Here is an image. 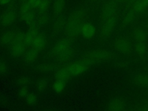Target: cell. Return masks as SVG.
I'll use <instances>...</instances> for the list:
<instances>
[{
	"mask_svg": "<svg viewBox=\"0 0 148 111\" xmlns=\"http://www.w3.org/2000/svg\"><path fill=\"white\" fill-rule=\"evenodd\" d=\"M80 32L84 38L91 39L95 36L96 30L92 24L89 23H86L83 24Z\"/></svg>",
	"mask_w": 148,
	"mask_h": 111,
	"instance_id": "9c48e42d",
	"label": "cell"
},
{
	"mask_svg": "<svg viewBox=\"0 0 148 111\" xmlns=\"http://www.w3.org/2000/svg\"><path fill=\"white\" fill-rule=\"evenodd\" d=\"M29 93L27 86H21L18 91V94L19 97L21 98H25V97Z\"/></svg>",
	"mask_w": 148,
	"mask_h": 111,
	"instance_id": "83f0119b",
	"label": "cell"
},
{
	"mask_svg": "<svg viewBox=\"0 0 148 111\" xmlns=\"http://www.w3.org/2000/svg\"><path fill=\"white\" fill-rule=\"evenodd\" d=\"M8 67L5 63L3 62H0V74H3L6 73L7 71Z\"/></svg>",
	"mask_w": 148,
	"mask_h": 111,
	"instance_id": "f546056e",
	"label": "cell"
},
{
	"mask_svg": "<svg viewBox=\"0 0 148 111\" xmlns=\"http://www.w3.org/2000/svg\"><path fill=\"white\" fill-rule=\"evenodd\" d=\"M12 0H0V4L1 5H7L11 2Z\"/></svg>",
	"mask_w": 148,
	"mask_h": 111,
	"instance_id": "4dcf8cb0",
	"label": "cell"
},
{
	"mask_svg": "<svg viewBox=\"0 0 148 111\" xmlns=\"http://www.w3.org/2000/svg\"><path fill=\"white\" fill-rule=\"evenodd\" d=\"M51 4V0H42L41 3L38 8L41 12H45Z\"/></svg>",
	"mask_w": 148,
	"mask_h": 111,
	"instance_id": "d4e9b609",
	"label": "cell"
},
{
	"mask_svg": "<svg viewBox=\"0 0 148 111\" xmlns=\"http://www.w3.org/2000/svg\"><path fill=\"white\" fill-rule=\"evenodd\" d=\"M135 48L137 53L140 56L145 55L147 51L146 42H137Z\"/></svg>",
	"mask_w": 148,
	"mask_h": 111,
	"instance_id": "d6986e66",
	"label": "cell"
},
{
	"mask_svg": "<svg viewBox=\"0 0 148 111\" xmlns=\"http://www.w3.org/2000/svg\"><path fill=\"white\" fill-rule=\"evenodd\" d=\"M103 17L105 20L101 26L100 33L101 36L108 37L112 33L115 25V20L112 16Z\"/></svg>",
	"mask_w": 148,
	"mask_h": 111,
	"instance_id": "8992f818",
	"label": "cell"
},
{
	"mask_svg": "<svg viewBox=\"0 0 148 111\" xmlns=\"http://www.w3.org/2000/svg\"><path fill=\"white\" fill-rule=\"evenodd\" d=\"M25 51V45L24 43H15L10 47V54L14 58L21 56Z\"/></svg>",
	"mask_w": 148,
	"mask_h": 111,
	"instance_id": "8fae6325",
	"label": "cell"
},
{
	"mask_svg": "<svg viewBox=\"0 0 148 111\" xmlns=\"http://www.w3.org/2000/svg\"><path fill=\"white\" fill-rule=\"evenodd\" d=\"M48 85V80L46 78H42L39 80L36 83V88L39 91H43Z\"/></svg>",
	"mask_w": 148,
	"mask_h": 111,
	"instance_id": "44dd1931",
	"label": "cell"
},
{
	"mask_svg": "<svg viewBox=\"0 0 148 111\" xmlns=\"http://www.w3.org/2000/svg\"><path fill=\"white\" fill-rule=\"evenodd\" d=\"M65 6V0H54L53 11L56 16H59L63 12Z\"/></svg>",
	"mask_w": 148,
	"mask_h": 111,
	"instance_id": "9a60e30c",
	"label": "cell"
},
{
	"mask_svg": "<svg viewBox=\"0 0 148 111\" xmlns=\"http://www.w3.org/2000/svg\"><path fill=\"white\" fill-rule=\"evenodd\" d=\"M86 16L87 12L83 9L76 10L71 13L64 29L66 38L72 41L77 37Z\"/></svg>",
	"mask_w": 148,
	"mask_h": 111,
	"instance_id": "6da1fadb",
	"label": "cell"
},
{
	"mask_svg": "<svg viewBox=\"0 0 148 111\" xmlns=\"http://www.w3.org/2000/svg\"><path fill=\"white\" fill-rule=\"evenodd\" d=\"M38 100L37 96L34 93H28V95L25 97V101L26 102L30 105H34L36 103Z\"/></svg>",
	"mask_w": 148,
	"mask_h": 111,
	"instance_id": "603a6c76",
	"label": "cell"
},
{
	"mask_svg": "<svg viewBox=\"0 0 148 111\" xmlns=\"http://www.w3.org/2000/svg\"><path fill=\"white\" fill-rule=\"evenodd\" d=\"M113 46L117 51L123 53H129L132 49V46L130 41L122 37L117 38L114 40Z\"/></svg>",
	"mask_w": 148,
	"mask_h": 111,
	"instance_id": "52a82bcc",
	"label": "cell"
},
{
	"mask_svg": "<svg viewBox=\"0 0 148 111\" xmlns=\"http://www.w3.org/2000/svg\"><path fill=\"white\" fill-rule=\"evenodd\" d=\"M66 20L64 16H58L53 25V32L55 34H59L65 29Z\"/></svg>",
	"mask_w": 148,
	"mask_h": 111,
	"instance_id": "4fadbf2b",
	"label": "cell"
},
{
	"mask_svg": "<svg viewBox=\"0 0 148 111\" xmlns=\"http://www.w3.org/2000/svg\"><path fill=\"white\" fill-rule=\"evenodd\" d=\"M66 86L65 81L62 80H56L53 84V90L57 93L61 92Z\"/></svg>",
	"mask_w": 148,
	"mask_h": 111,
	"instance_id": "ac0fdd59",
	"label": "cell"
},
{
	"mask_svg": "<svg viewBox=\"0 0 148 111\" xmlns=\"http://www.w3.org/2000/svg\"><path fill=\"white\" fill-rule=\"evenodd\" d=\"M71 42L67 38L58 40L53 47V54L64 61L71 58L73 52L71 49Z\"/></svg>",
	"mask_w": 148,
	"mask_h": 111,
	"instance_id": "277c9868",
	"label": "cell"
},
{
	"mask_svg": "<svg viewBox=\"0 0 148 111\" xmlns=\"http://www.w3.org/2000/svg\"><path fill=\"white\" fill-rule=\"evenodd\" d=\"M42 13L39 16L36 20L39 25H45L48 22L49 20V15H47L45 12H42Z\"/></svg>",
	"mask_w": 148,
	"mask_h": 111,
	"instance_id": "cb8c5ba5",
	"label": "cell"
},
{
	"mask_svg": "<svg viewBox=\"0 0 148 111\" xmlns=\"http://www.w3.org/2000/svg\"><path fill=\"white\" fill-rule=\"evenodd\" d=\"M38 34L39 32L36 26L31 27L25 35L24 44L25 45H32L34 40Z\"/></svg>",
	"mask_w": 148,
	"mask_h": 111,
	"instance_id": "7c38bea8",
	"label": "cell"
},
{
	"mask_svg": "<svg viewBox=\"0 0 148 111\" xmlns=\"http://www.w3.org/2000/svg\"><path fill=\"white\" fill-rule=\"evenodd\" d=\"M39 51L34 49L28 50L24 56V61L27 64H32L38 58Z\"/></svg>",
	"mask_w": 148,
	"mask_h": 111,
	"instance_id": "e0dca14e",
	"label": "cell"
},
{
	"mask_svg": "<svg viewBox=\"0 0 148 111\" xmlns=\"http://www.w3.org/2000/svg\"><path fill=\"white\" fill-rule=\"evenodd\" d=\"M89 68L80 59L57 71L56 73L57 80L66 81L71 77L83 73Z\"/></svg>",
	"mask_w": 148,
	"mask_h": 111,
	"instance_id": "7a4b0ae2",
	"label": "cell"
},
{
	"mask_svg": "<svg viewBox=\"0 0 148 111\" xmlns=\"http://www.w3.org/2000/svg\"><path fill=\"white\" fill-rule=\"evenodd\" d=\"M113 57V54L105 49H94L87 51L80 60L90 68L92 65L109 60Z\"/></svg>",
	"mask_w": 148,
	"mask_h": 111,
	"instance_id": "3957f363",
	"label": "cell"
},
{
	"mask_svg": "<svg viewBox=\"0 0 148 111\" xmlns=\"http://www.w3.org/2000/svg\"><path fill=\"white\" fill-rule=\"evenodd\" d=\"M135 38L136 42H146L147 39L146 34L142 29H138L134 33Z\"/></svg>",
	"mask_w": 148,
	"mask_h": 111,
	"instance_id": "ffe728a7",
	"label": "cell"
},
{
	"mask_svg": "<svg viewBox=\"0 0 148 111\" xmlns=\"http://www.w3.org/2000/svg\"><path fill=\"white\" fill-rule=\"evenodd\" d=\"M46 43L47 40L46 36L43 34L39 33L32 44V48L40 52L45 47Z\"/></svg>",
	"mask_w": 148,
	"mask_h": 111,
	"instance_id": "30bf717a",
	"label": "cell"
},
{
	"mask_svg": "<svg viewBox=\"0 0 148 111\" xmlns=\"http://www.w3.org/2000/svg\"><path fill=\"white\" fill-rule=\"evenodd\" d=\"M148 6V0H140L136 5L135 10L140 11Z\"/></svg>",
	"mask_w": 148,
	"mask_h": 111,
	"instance_id": "4316f807",
	"label": "cell"
},
{
	"mask_svg": "<svg viewBox=\"0 0 148 111\" xmlns=\"http://www.w3.org/2000/svg\"><path fill=\"white\" fill-rule=\"evenodd\" d=\"M30 6L32 8H38L42 0H28Z\"/></svg>",
	"mask_w": 148,
	"mask_h": 111,
	"instance_id": "f1b7e54d",
	"label": "cell"
},
{
	"mask_svg": "<svg viewBox=\"0 0 148 111\" xmlns=\"http://www.w3.org/2000/svg\"><path fill=\"white\" fill-rule=\"evenodd\" d=\"M5 101V100L4 97L2 96V94H0V103H3Z\"/></svg>",
	"mask_w": 148,
	"mask_h": 111,
	"instance_id": "1f68e13d",
	"label": "cell"
},
{
	"mask_svg": "<svg viewBox=\"0 0 148 111\" xmlns=\"http://www.w3.org/2000/svg\"><path fill=\"white\" fill-rule=\"evenodd\" d=\"M125 103L118 99H115L112 100L111 102H109L108 105V110H112V111H118V110H122L125 109Z\"/></svg>",
	"mask_w": 148,
	"mask_h": 111,
	"instance_id": "5bb4252c",
	"label": "cell"
},
{
	"mask_svg": "<svg viewBox=\"0 0 148 111\" xmlns=\"http://www.w3.org/2000/svg\"><path fill=\"white\" fill-rule=\"evenodd\" d=\"M39 71L42 72H47L51 71L53 68V65L50 63H43L39 64L38 67Z\"/></svg>",
	"mask_w": 148,
	"mask_h": 111,
	"instance_id": "7402d4cb",
	"label": "cell"
},
{
	"mask_svg": "<svg viewBox=\"0 0 148 111\" xmlns=\"http://www.w3.org/2000/svg\"><path fill=\"white\" fill-rule=\"evenodd\" d=\"M17 15L15 10L8 9L0 17V23L3 26H9L12 25L16 20Z\"/></svg>",
	"mask_w": 148,
	"mask_h": 111,
	"instance_id": "ba28073f",
	"label": "cell"
},
{
	"mask_svg": "<svg viewBox=\"0 0 148 111\" xmlns=\"http://www.w3.org/2000/svg\"><path fill=\"white\" fill-rule=\"evenodd\" d=\"M20 1H22V0H20Z\"/></svg>",
	"mask_w": 148,
	"mask_h": 111,
	"instance_id": "d6a6232c",
	"label": "cell"
},
{
	"mask_svg": "<svg viewBox=\"0 0 148 111\" xmlns=\"http://www.w3.org/2000/svg\"><path fill=\"white\" fill-rule=\"evenodd\" d=\"M29 79L27 76H21L17 80V84L21 86H27L29 83Z\"/></svg>",
	"mask_w": 148,
	"mask_h": 111,
	"instance_id": "484cf974",
	"label": "cell"
},
{
	"mask_svg": "<svg viewBox=\"0 0 148 111\" xmlns=\"http://www.w3.org/2000/svg\"><path fill=\"white\" fill-rule=\"evenodd\" d=\"M25 35L23 31L10 30L2 35L0 37V43L2 45H12L15 43H24Z\"/></svg>",
	"mask_w": 148,
	"mask_h": 111,
	"instance_id": "5b68a950",
	"label": "cell"
},
{
	"mask_svg": "<svg viewBox=\"0 0 148 111\" xmlns=\"http://www.w3.org/2000/svg\"><path fill=\"white\" fill-rule=\"evenodd\" d=\"M134 82L140 87L148 88V73L138 74L135 77Z\"/></svg>",
	"mask_w": 148,
	"mask_h": 111,
	"instance_id": "2e32d148",
	"label": "cell"
}]
</instances>
